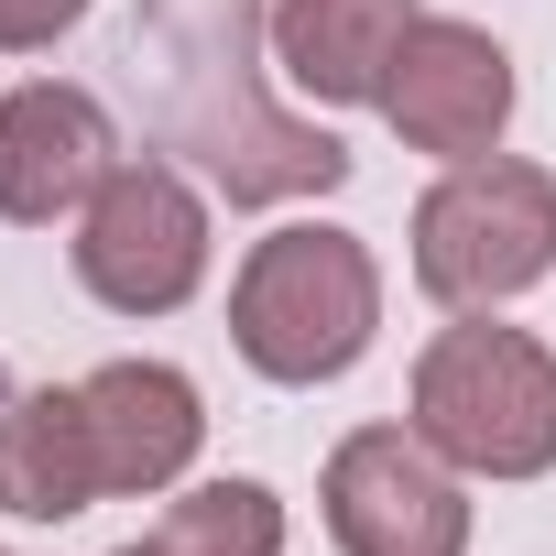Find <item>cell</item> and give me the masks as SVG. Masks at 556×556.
Masks as SVG:
<instances>
[{
  "label": "cell",
  "mask_w": 556,
  "mask_h": 556,
  "mask_svg": "<svg viewBox=\"0 0 556 556\" xmlns=\"http://www.w3.org/2000/svg\"><path fill=\"white\" fill-rule=\"evenodd\" d=\"M415 437L469 480L556 469V350L523 328H437L415 361Z\"/></svg>",
  "instance_id": "obj_2"
},
{
  "label": "cell",
  "mask_w": 556,
  "mask_h": 556,
  "mask_svg": "<svg viewBox=\"0 0 556 556\" xmlns=\"http://www.w3.org/2000/svg\"><path fill=\"white\" fill-rule=\"evenodd\" d=\"M121 556H142V545H121Z\"/></svg>",
  "instance_id": "obj_13"
},
{
  "label": "cell",
  "mask_w": 556,
  "mask_h": 556,
  "mask_svg": "<svg viewBox=\"0 0 556 556\" xmlns=\"http://www.w3.org/2000/svg\"><path fill=\"white\" fill-rule=\"evenodd\" d=\"M207 273V207L175 164H110V186L77 207V285L121 317H164Z\"/></svg>",
  "instance_id": "obj_4"
},
{
  "label": "cell",
  "mask_w": 556,
  "mask_h": 556,
  "mask_svg": "<svg viewBox=\"0 0 556 556\" xmlns=\"http://www.w3.org/2000/svg\"><path fill=\"white\" fill-rule=\"evenodd\" d=\"M110 110L88 99V88H12L0 99V218H23V229H45V218H66V207H88L99 186H110Z\"/></svg>",
  "instance_id": "obj_7"
},
{
  "label": "cell",
  "mask_w": 556,
  "mask_h": 556,
  "mask_svg": "<svg viewBox=\"0 0 556 556\" xmlns=\"http://www.w3.org/2000/svg\"><path fill=\"white\" fill-rule=\"evenodd\" d=\"M142 556H285V502L262 480H197L186 502H164Z\"/></svg>",
  "instance_id": "obj_11"
},
{
  "label": "cell",
  "mask_w": 556,
  "mask_h": 556,
  "mask_svg": "<svg viewBox=\"0 0 556 556\" xmlns=\"http://www.w3.org/2000/svg\"><path fill=\"white\" fill-rule=\"evenodd\" d=\"M339 556H469V491L415 426H361L328 458Z\"/></svg>",
  "instance_id": "obj_5"
},
{
  "label": "cell",
  "mask_w": 556,
  "mask_h": 556,
  "mask_svg": "<svg viewBox=\"0 0 556 556\" xmlns=\"http://www.w3.org/2000/svg\"><path fill=\"white\" fill-rule=\"evenodd\" d=\"M415 23H426L415 0H273V66H285V88L350 110V99H382Z\"/></svg>",
  "instance_id": "obj_9"
},
{
  "label": "cell",
  "mask_w": 556,
  "mask_h": 556,
  "mask_svg": "<svg viewBox=\"0 0 556 556\" xmlns=\"http://www.w3.org/2000/svg\"><path fill=\"white\" fill-rule=\"evenodd\" d=\"M382 121H393L415 153L469 164V153H491L502 121H513V55H502L480 23H415L404 55H393V77H382Z\"/></svg>",
  "instance_id": "obj_6"
},
{
  "label": "cell",
  "mask_w": 556,
  "mask_h": 556,
  "mask_svg": "<svg viewBox=\"0 0 556 556\" xmlns=\"http://www.w3.org/2000/svg\"><path fill=\"white\" fill-rule=\"evenodd\" d=\"M110 502L99 480V447H88V404L77 382L66 393H23V404H0V513H23V523H66Z\"/></svg>",
  "instance_id": "obj_10"
},
{
  "label": "cell",
  "mask_w": 556,
  "mask_h": 556,
  "mask_svg": "<svg viewBox=\"0 0 556 556\" xmlns=\"http://www.w3.org/2000/svg\"><path fill=\"white\" fill-rule=\"evenodd\" d=\"M382 328V273L350 229H273L251 240L240 262V285H229V339L262 382H339Z\"/></svg>",
  "instance_id": "obj_1"
},
{
  "label": "cell",
  "mask_w": 556,
  "mask_h": 556,
  "mask_svg": "<svg viewBox=\"0 0 556 556\" xmlns=\"http://www.w3.org/2000/svg\"><path fill=\"white\" fill-rule=\"evenodd\" d=\"M66 23H88V0H0V45H12V55L23 45H55Z\"/></svg>",
  "instance_id": "obj_12"
},
{
  "label": "cell",
  "mask_w": 556,
  "mask_h": 556,
  "mask_svg": "<svg viewBox=\"0 0 556 556\" xmlns=\"http://www.w3.org/2000/svg\"><path fill=\"white\" fill-rule=\"evenodd\" d=\"M556 273V175L513 153L447 164V186L415 207V285L437 306H513L523 285Z\"/></svg>",
  "instance_id": "obj_3"
},
{
  "label": "cell",
  "mask_w": 556,
  "mask_h": 556,
  "mask_svg": "<svg viewBox=\"0 0 556 556\" xmlns=\"http://www.w3.org/2000/svg\"><path fill=\"white\" fill-rule=\"evenodd\" d=\"M77 404H88V447H99V480H110V491H164V480H186V458H197V437H207L197 382L164 371V361H110V371L77 382Z\"/></svg>",
  "instance_id": "obj_8"
}]
</instances>
